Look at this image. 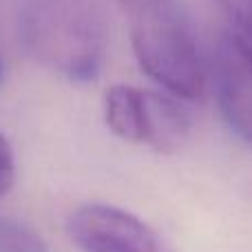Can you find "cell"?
Instances as JSON below:
<instances>
[{
	"instance_id": "6da1fadb",
	"label": "cell",
	"mask_w": 252,
	"mask_h": 252,
	"mask_svg": "<svg viewBox=\"0 0 252 252\" xmlns=\"http://www.w3.org/2000/svg\"><path fill=\"white\" fill-rule=\"evenodd\" d=\"M20 42L35 62L87 82L106 56V18L100 0H20Z\"/></svg>"
},
{
	"instance_id": "7a4b0ae2",
	"label": "cell",
	"mask_w": 252,
	"mask_h": 252,
	"mask_svg": "<svg viewBox=\"0 0 252 252\" xmlns=\"http://www.w3.org/2000/svg\"><path fill=\"white\" fill-rule=\"evenodd\" d=\"M118 4L139 69L173 97H201L206 66L177 0H118Z\"/></svg>"
},
{
	"instance_id": "3957f363",
	"label": "cell",
	"mask_w": 252,
	"mask_h": 252,
	"mask_svg": "<svg viewBox=\"0 0 252 252\" xmlns=\"http://www.w3.org/2000/svg\"><path fill=\"white\" fill-rule=\"evenodd\" d=\"M66 228L82 252H170L144 219L118 206H80Z\"/></svg>"
},
{
	"instance_id": "277c9868",
	"label": "cell",
	"mask_w": 252,
	"mask_h": 252,
	"mask_svg": "<svg viewBox=\"0 0 252 252\" xmlns=\"http://www.w3.org/2000/svg\"><path fill=\"white\" fill-rule=\"evenodd\" d=\"M213 84L217 104L230 130L252 146V44L223 31L213 51Z\"/></svg>"
},
{
	"instance_id": "5b68a950",
	"label": "cell",
	"mask_w": 252,
	"mask_h": 252,
	"mask_svg": "<svg viewBox=\"0 0 252 252\" xmlns=\"http://www.w3.org/2000/svg\"><path fill=\"white\" fill-rule=\"evenodd\" d=\"M190 133L186 111L168 95L144 91V146L157 153H175Z\"/></svg>"
},
{
	"instance_id": "8992f818",
	"label": "cell",
	"mask_w": 252,
	"mask_h": 252,
	"mask_svg": "<svg viewBox=\"0 0 252 252\" xmlns=\"http://www.w3.org/2000/svg\"><path fill=\"white\" fill-rule=\"evenodd\" d=\"M104 120L120 139L144 144V91L128 84H113L104 93Z\"/></svg>"
},
{
	"instance_id": "52a82bcc",
	"label": "cell",
	"mask_w": 252,
	"mask_h": 252,
	"mask_svg": "<svg viewBox=\"0 0 252 252\" xmlns=\"http://www.w3.org/2000/svg\"><path fill=\"white\" fill-rule=\"evenodd\" d=\"M0 252H51L38 232L9 217H0Z\"/></svg>"
},
{
	"instance_id": "ba28073f",
	"label": "cell",
	"mask_w": 252,
	"mask_h": 252,
	"mask_svg": "<svg viewBox=\"0 0 252 252\" xmlns=\"http://www.w3.org/2000/svg\"><path fill=\"white\" fill-rule=\"evenodd\" d=\"M215 2L235 22L237 33L252 44V0H215Z\"/></svg>"
},
{
	"instance_id": "9c48e42d",
	"label": "cell",
	"mask_w": 252,
	"mask_h": 252,
	"mask_svg": "<svg viewBox=\"0 0 252 252\" xmlns=\"http://www.w3.org/2000/svg\"><path fill=\"white\" fill-rule=\"evenodd\" d=\"M16 179V157H13V148L7 142L2 133H0V197L7 195L13 186Z\"/></svg>"
}]
</instances>
